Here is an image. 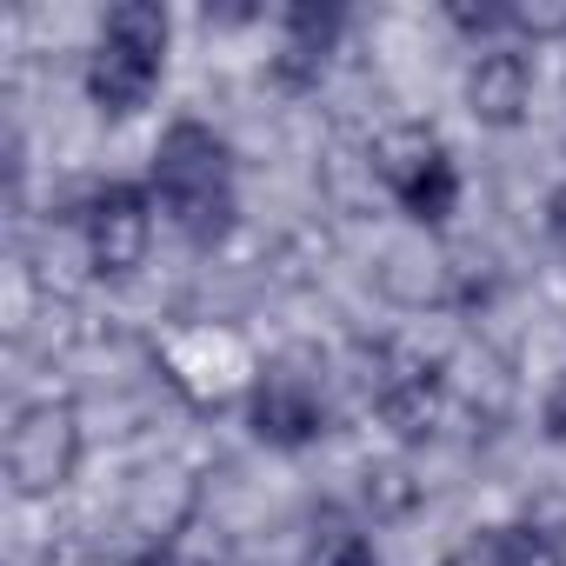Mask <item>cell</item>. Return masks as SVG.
<instances>
[{"instance_id": "6da1fadb", "label": "cell", "mask_w": 566, "mask_h": 566, "mask_svg": "<svg viewBox=\"0 0 566 566\" xmlns=\"http://www.w3.org/2000/svg\"><path fill=\"white\" fill-rule=\"evenodd\" d=\"M147 187H154L160 213L180 227V240H193V247H220L233 213H240V200H233V147L193 114L167 120V134L154 140Z\"/></svg>"}, {"instance_id": "7a4b0ae2", "label": "cell", "mask_w": 566, "mask_h": 566, "mask_svg": "<svg viewBox=\"0 0 566 566\" xmlns=\"http://www.w3.org/2000/svg\"><path fill=\"white\" fill-rule=\"evenodd\" d=\"M167 41H174V21L160 0H114V8L101 14V41L87 54V101L114 120L140 114L167 74Z\"/></svg>"}, {"instance_id": "3957f363", "label": "cell", "mask_w": 566, "mask_h": 566, "mask_svg": "<svg viewBox=\"0 0 566 566\" xmlns=\"http://www.w3.org/2000/svg\"><path fill=\"white\" fill-rule=\"evenodd\" d=\"M367 167H374V180L394 193V207H400L413 227H447V220L460 213V160L440 147L433 127H420V120L387 127V134L374 140Z\"/></svg>"}, {"instance_id": "277c9868", "label": "cell", "mask_w": 566, "mask_h": 566, "mask_svg": "<svg viewBox=\"0 0 566 566\" xmlns=\"http://www.w3.org/2000/svg\"><path fill=\"white\" fill-rule=\"evenodd\" d=\"M154 360H160V380H167L187 407H200V413H220V407L247 400L253 380H260L253 347H247L233 327H213V321L174 327V334L154 347Z\"/></svg>"}, {"instance_id": "5b68a950", "label": "cell", "mask_w": 566, "mask_h": 566, "mask_svg": "<svg viewBox=\"0 0 566 566\" xmlns=\"http://www.w3.org/2000/svg\"><path fill=\"white\" fill-rule=\"evenodd\" d=\"M81 453H87V427H81V407L48 394V400H28L8 427V486L21 500H48L61 493L74 473H81Z\"/></svg>"}, {"instance_id": "8992f818", "label": "cell", "mask_w": 566, "mask_h": 566, "mask_svg": "<svg viewBox=\"0 0 566 566\" xmlns=\"http://www.w3.org/2000/svg\"><path fill=\"white\" fill-rule=\"evenodd\" d=\"M154 187L147 180H107L87 193L81 207V240H87V266L94 280H134L154 253Z\"/></svg>"}, {"instance_id": "52a82bcc", "label": "cell", "mask_w": 566, "mask_h": 566, "mask_svg": "<svg viewBox=\"0 0 566 566\" xmlns=\"http://www.w3.org/2000/svg\"><path fill=\"white\" fill-rule=\"evenodd\" d=\"M247 427L260 447H280V453H301L327 433V394L307 367L294 360H266L253 394H247Z\"/></svg>"}, {"instance_id": "ba28073f", "label": "cell", "mask_w": 566, "mask_h": 566, "mask_svg": "<svg viewBox=\"0 0 566 566\" xmlns=\"http://www.w3.org/2000/svg\"><path fill=\"white\" fill-rule=\"evenodd\" d=\"M526 107H533V61H526V48H513V41L480 48L473 67H467V114L480 127L506 134V127L526 120Z\"/></svg>"}, {"instance_id": "9c48e42d", "label": "cell", "mask_w": 566, "mask_h": 566, "mask_svg": "<svg viewBox=\"0 0 566 566\" xmlns=\"http://www.w3.org/2000/svg\"><path fill=\"white\" fill-rule=\"evenodd\" d=\"M340 41V8H314V0H301V8L280 14V54H273V81L280 87H314L327 54Z\"/></svg>"}, {"instance_id": "30bf717a", "label": "cell", "mask_w": 566, "mask_h": 566, "mask_svg": "<svg viewBox=\"0 0 566 566\" xmlns=\"http://www.w3.org/2000/svg\"><path fill=\"white\" fill-rule=\"evenodd\" d=\"M420 480H413V467L407 460H380V467H367V506H374V520H407L413 506H420Z\"/></svg>"}, {"instance_id": "8fae6325", "label": "cell", "mask_w": 566, "mask_h": 566, "mask_svg": "<svg viewBox=\"0 0 566 566\" xmlns=\"http://www.w3.org/2000/svg\"><path fill=\"white\" fill-rule=\"evenodd\" d=\"M301 566H380V553H374V539H367L360 526H340V520H334L327 533L307 539Z\"/></svg>"}, {"instance_id": "7c38bea8", "label": "cell", "mask_w": 566, "mask_h": 566, "mask_svg": "<svg viewBox=\"0 0 566 566\" xmlns=\"http://www.w3.org/2000/svg\"><path fill=\"white\" fill-rule=\"evenodd\" d=\"M506 34L520 41H566V0H506Z\"/></svg>"}, {"instance_id": "4fadbf2b", "label": "cell", "mask_w": 566, "mask_h": 566, "mask_svg": "<svg viewBox=\"0 0 566 566\" xmlns=\"http://www.w3.org/2000/svg\"><path fill=\"white\" fill-rule=\"evenodd\" d=\"M520 526L566 553V486H533V493H526V506H520Z\"/></svg>"}, {"instance_id": "5bb4252c", "label": "cell", "mask_w": 566, "mask_h": 566, "mask_svg": "<svg viewBox=\"0 0 566 566\" xmlns=\"http://www.w3.org/2000/svg\"><path fill=\"white\" fill-rule=\"evenodd\" d=\"M500 559H506V566H566V553H559V546H546L539 533H526L520 520H513V526H500Z\"/></svg>"}, {"instance_id": "9a60e30c", "label": "cell", "mask_w": 566, "mask_h": 566, "mask_svg": "<svg viewBox=\"0 0 566 566\" xmlns=\"http://www.w3.org/2000/svg\"><path fill=\"white\" fill-rule=\"evenodd\" d=\"M447 566H506V559H500V526H480V533L447 559Z\"/></svg>"}, {"instance_id": "2e32d148", "label": "cell", "mask_w": 566, "mask_h": 566, "mask_svg": "<svg viewBox=\"0 0 566 566\" xmlns=\"http://www.w3.org/2000/svg\"><path fill=\"white\" fill-rule=\"evenodd\" d=\"M539 433L553 440V447H566V374L546 387V400H539Z\"/></svg>"}, {"instance_id": "e0dca14e", "label": "cell", "mask_w": 566, "mask_h": 566, "mask_svg": "<svg viewBox=\"0 0 566 566\" xmlns=\"http://www.w3.org/2000/svg\"><path fill=\"white\" fill-rule=\"evenodd\" d=\"M546 233H553V247L566 253V180L546 193Z\"/></svg>"}, {"instance_id": "ac0fdd59", "label": "cell", "mask_w": 566, "mask_h": 566, "mask_svg": "<svg viewBox=\"0 0 566 566\" xmlns=\"http://www.w3.org/2000/svg\"><path fill=\"white\" fill-rule=\"evenodd\" d=\"M120 566H180L167 546H147V553H134V559H120Z\"/></svg>"}]
</instances>
